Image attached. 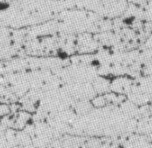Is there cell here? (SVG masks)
<instances>
[{"mask_svg":"<svg viewBox=\"0 0 152 148\" xmlns=\"http://www.w3.org/2000/svg\"><path fill=\"white\" fill-rule=\"evenodd\" d=\"M11 7V4L6 0H0V12H6Z\"/></svg>","mask_w":152,"mask_h":148,"instance_id":"obj_1","label":"cell"},{"mask_svg":"<svg viewBox=\"0 0 152 148\" xmlns=\"http://www.w3.org/2000/svg\"><path fill=\"white\" fill-rule=\"evenodd\" d=\"M58 55L61 58H64V57H67V53L65 52H64L63 50H59L58 52Z\"/></svg>","mask_w":152,"mask_h":148,"instance_id":"obj_2","label":"cell"}]
</instances>
